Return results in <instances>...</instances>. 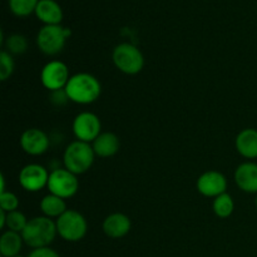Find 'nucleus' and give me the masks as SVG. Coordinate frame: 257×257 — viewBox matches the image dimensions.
Returning <instances> with one entry per match:
<instances>
[{
	"label": "nucleus",
	"instance_id": "nucleus-7",
	"mask_svg": "<svg viewBox=\"0 0 257 257\" xmlns=\"http://www.w3.org/2000/svg\"><path fill=\"white\" fill-rule=\"evenodd\" d=\"M47 187L52 195L65 200L73 197L78 192L79 181L77 175L68 171L67 168H57L50 172Z\"/></svg>",
	"mask_w": 257,
	"mask_h": 257
},
{
	"label": "nucleus",
	"instance_id": "nucleus-19",
	"mask_svg": "<svg viewBox=\"0 0 257 257\" xmlns=\"http://www.w3.org/2000/svg\"><path fill=\"white\" fill-rule=\"evenodd\" d=\"M40 210L47 217L58 218L67 211V205H65L64 198L49 193L40 201Z\"/></svg>",
	"mask_w": 257,
	"mask_h": 257
},
{
	"label": "nucleus",
	"instance_id": "nucleus-24",
	"mask_svg": "<svg viewBox=\"0 0 257 257\" xmlns=\"http://www.w3.org/2000/svg\"><path fill=\"white\" fill-rule=\"evenodd\" d=\"M14 72V60L10 53L3 50L0 53V79L7 80Z\"/></svg>",
	"mask_w": 257,
	"mask_h": 257
},
{
	"label": "nucleus",
	"instance_id": "nucleus-12",
	"mask_svg": "<svg viewBox=\"0 0 257 257\" xmlns=\"http://www.w3.org/2000/svg\"><path fill=\"white\" fill-rule=\"evenodd\" d=\"M49 137L39 128H29L20 137V146L25 153L30 156H40L49 148Z\"/></svg>",
	"mask_w": 257,
	"mask_h": 257
},
{
	"label": "nucleus",
	"instance_id": "nucleus-13",
	"mask_svg": "<svg viewBox=\"0 0 257 257\" xmlns=\"http://www.w3.org/2000/svg\"><path fill=\"white\" fill-rule=\"evenodd\" d=\"M236 185L247 193H257V163L245 162L235 172Z\"/></svg>",
	"mask_w": 257,
	"mask_h": 257
},
{
	"label": "nucleus",
	"instance_id": "nucleus-2",
	"mask_svg": "<svg viewBox=\"0 0 257 257\" xmlns=\"http://www.w3.org/2000/svg\"><path fill=\"white\" fill-rule=\"evenodd\" d=\"M57 233V225L54 221L47 216H39L28 221L22 236L24 242L34 250V248L49 247Z\"/></svg>",
	"mask_w": 257,
	"mask_h": 257
},
{
	"label": "nucleus",
	"instance_id": "nucleus-25",
	"mask_svg": "<svg viewBox=\"0 0 257 257\" xmlns=\"http://www.w3.org/2000/svg\"><path fill=\"white\" fill-rule=\"evenodd\" d=\"M0 207L5 212L17 211L18 207H19V200H18V197L13 192L4 191L0 195Z\"/></svg>",
	"mask_w": 257,
	"mask_h": 257
},
{
	"label": "nucleus",
	"instance_id": "nucleus-22",
	"mask_svg": "<svg viewBox=\"0 0 257 257\" xmlns=\"http://www.w3.org/2000/svg\"><path fill=\"white\" fill-rule=\"evenodd\" d=\"M39 0H9L12 12L18 17H27L32 12H35Z\"/></svg>",
	"mask_w": 257,
	"mask_h": 257
},
{
	"label": "nucleus",
	"instance_id": "nucleus-26",
	"mask_svg": "<svg viewBox=\"0 0 257 257\" xmlns=\"http://www.w3.org/2000/svg\"><path fill=\"white\" fill-rule=\"evenodd\" d=\"M28 257H60L57 251L50 247H40L34 248Z\"/></svg>",
	"mask_w": 257,
	"mask_h": 257
},
{
	"label": "nucleus",
	"instance_id": "nucleus-9",
	"mask_svg": "<svg viewBox=\"0 0 257 257\" xmlns=\"http://www.w3.org/2000/svg\"><path fill=\"white\" fill-rule=\"evenodd\" d=\"M102 124L94 113L82 112L74 118L73 122V132L77 141L90 143L100 135Z\"/></svg>",
	"mask_w": 257,
	"mask_h": 257
},
{
	"label": "nucleus",
	"instance_id": "nucleus-16",
	"mask_svg": "<svg viewBox=\"0 0 257 257\" xmlns=\"http://www.w3.org/2000/svg\"><path fill=\"white\" fill-rule=\"evenodd\" d=\"M94 153L99 157H112L118 152L120 147L119 138L112 132H103L93 141L92 145Z\"/></svg>",
	"mask_w": 257,
	"mask_h": 257
},
{
	"label": "nucleus",
	"instance_id": "nucleus-4",
	"mask_svg": "<svg viewBox=\"0 0 257 257\" xmlns=\"http://www.w3.org/2000/svg\"><path fill=\"white\" fill-rule=\"evenodd\" d=\"M58 235L65 241L77 242L85 236L88 223L84 216L75 210H67L55 221Z\"/></svg>",
	"mask_w": 257,
	"mask_h": 257
},
{
	"label": "nucleus",
	"instance_id": "nucleus-1",
	"mask_svg": "<svg viewBox=\"0 0 257 257\" xmlns=\"http://www.w3.org/2000/svg\"><path fill=\"white\" fill-rule=\"evenodd\" d=\"M64 89L69 100L78 104H90L95 102L102 93L99 80L89 73L72 75Z\"/></svg>",
	"mask_w": 257,
	"mask_h": 257
},
{
	"label": "nucleus",
	"instance_id": "nucleus-15",
	"mask_svg": "<svg viewBox=\"0 0 257 257\" xmlns=\"http://www.w3.org/2000/svg\"><path fill=\"white\" fill-rule=\"evenodd\" d=\"M236 150L248 160L257 158V130L246 128L241 131L236 137Z\"/></svg>",
	"mask_w": 257,
	"mask_h": 257
},
{
	"label": "nucleus",
	"instance_id": "nucleus-23",
	"mask_svg": "<svg viewBox=\"0 0 257 257\" xmlns=\"http://www.w3.org/2000/svg\"><path fill=\"white\" fill-rule=\"evenodd\" d=\"M5 47H7L8 53H10V54H23V53L27 52L28 42L24 35L12 34L8 37L7 42H5Z\"/></svg>",
	"mask_w": 257,
	"mask_h": 257
},
{
	"label": "nucleus",
	"instance_id": "nucleus-5",
	"mask_svg": "<svg viewBox=\"0 0 257 257\" xmlns=\"http://www.w3.org/2000/svg\"><path fill=\"white\" fill-rule=\"evenodd\" d=\"M113 63L125 74H137L143 69L145 58L142 52L131 43H122L114 48L112 54Z\"/></svg>",
	"mask_w": 257,
	"mask_h": 257
},
{
	"label": "nucleus",
	"instance_id": "nucleus-21",
	"mask_svg": "<svg viewBox=\"0 0 257 257\" xmlns=\"http://www.w3.org/2000/svg\"><path fill=\"white\" fill-rule=\"evenodd\" d=\"M27 217L24 216V213H22L20 211H13V212H7V218H5V226L9 228L10 231H14V232L22 233L24 231L25 226L28 223Z\"/></svg>",
	"mask_w": 257,
	"mask_h": 257
},
{
	"label": "nucleus",
	"instance_id": "nucleus-20",
	"mask_svg": "<svg viewBox=\"0 0 257 257\" xmlns=\"http://www.w3.org/2000/svg\"><path fill=\"white\" fill-rule=\"evenodd\" d=\"M212 207L218 217L226 218L228 217V216L232 215L233 208H235V203H233L232 197H231L227 192H225L222 193V195L217 196V197L213 200Z\"/></svg>",
	"mask_w": 257,
	"mask_h": 257
},
{
	"label": "nucleus",
	"instance_id": "nucleus-18",
	"mask_svg": "<svg viewBox=\"0 0 257 257\" xmlns=\"http://www.w3.org/2000/svg\"><path fill=\"white\" fill-rule=\"evenodd\" d=\"M24 240L22 233L14 231H5L0 237V253L3 257L19 256Z\"/></svg>",
	"mask_w": 257,
	"mask_h": 257
},
{
	"label": "nucleus",
	"instance_id": "nucleus-14",
	"mask_svg": "<svg viewBox=\"0 0 257 257\" xmlns=\"http://www.w3.org/2000/svg\"><path fill=\"white\" fill-rule=\"evenodd\" d=\"M132 223L128 216L123 213H112L103 221V231L110 238L124 237L131 231Z\"/></svg>",
	"mask_w": 257,
	"mask_h": 257
},
{
	"label": "nucleus",
	"instance_id": "nucleus-6",
	"mask_svg": "<svg viewBox=\"0 0 257 257\" xmlns=\"http://www.w3.org/2000/svg\"><path fill=\"white\" fill-rule=\"evenodd\" d=\"M70 34L72 32L68 28H63L59 24L44 25L38 33L37 44L44 54L57 55L63 50Z\"/></svg>",
	"mask_w": 257,
	"mask_h": 257
},
{
	"label": "nucleus",
	"instance_id": "nucleus-10",
	"mask_svg": "<svg viewBox=\"0 0 257 257\" xmlns=\"http://www.w3.org/2000/svg\"><path fill=\"white\" fill-rule=\"evenodd\" d=\"M49 175L50 173H48L45 167L37 165V163H30L20 171V186L29 192H38V191L48 186Z\"/></svg>",
	"mask_w": 257,
	"mask_h": 257
},
{
	"label": "nucleus",
	"instance_id": "nucleus-3",
	"mask_svg": "<svg viewBox=\"0 0 257 257\" xmlns=\"http://www.w3.org/2000/svg\"><path fill=\"white\" fill-rule=\"evenodd\" d=\"M94 150L92 146L82 141H74L67 147L64 152V166L74 175H83L90 170L94 162Z\"/></svg>",
	"mask_w": 257,
	"mask_h": 257
},
{
	"label": "nucleus",
	"instance_id": "nucleus-17",
	"mask_svg": "<svg viewBox=\"0 0 257 257\" xmlns=\"http://www.w3.org/2000/svg\"><path fill=\"white\" fill-rule=\"evenodd\" d=\"M35 14L45 25H57L63 19L62 8L54 0H39Z\"/></svg>",
	"mask_w": 257,
	"mask_h": 257
},
{
	"label": "nucleus",
	"instance_id": "nucleus-27",
	"mask_svg": "<svg viewBox=\"0 0 257 257\" xmlns=\"http://www.w3.org/2000/svg\"><path fill=\"white\" fill-rule=\"evenodd\" d=\"M256 208H257V196H256Z\"/></svg>",
	"mask_w": 257,
	"mask_h": 257
},
{
	"label": "nucleus",
	"instance_id": "nucleus-8",
	"mask_svg": "<svg viewBox=\"0 0 257 257\" xmlns=\"http://www.w3.org/2000/svg\"><path fill=\"white\" fill-rule=\"evenodd\" d=\"M69 79V69L60 60H52L47 63L40 73L42 84L50 92L64 89Z\"/></svg>",
	"mask_w": 257,
	"mask_h": 257
},
{
	"label": "nucleus",
	"instance_id": "nucleus-28",
	"mask_svg": "<svg viewBox=\"0 0 257 257\" xmlns=\"http://www.w3.org/2000/svg\"><path fill=\"white\" fill-rule=\"evenodd\" d=\"M14 257H23V256H20V255H19V256H14Z\"/></svg>",
	"mask_w": 257,
	"mask_h": 257
},
{
	"label": "nucleus",
	"instance_id": "nucleus-11",
	"mask_svg": "<svg viewBox=\"0 0 257 257\" xmlns=\"http://www.w3.org/2000/svg\"><path fill=\"white\" fill-rule=\"evenodd\" d=\"M197 190L206 197H217L227 190V180L218 171H207L197 180Z\"/></svg>",
	"mask_w": 257,
	"mask_h": 257
}]
</instances>
